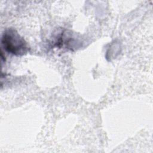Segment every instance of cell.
Listing matches in <instances>:
<instances>
[{"instance_id":"1","label":"cell","mask_w":153,"mask_h":153,"mask_svg":"<svg viewBox=\"0 0 153 153\" xmlns=\"http://www.w3.org/2000/svg\"><path fill=\"white\" fill-rule=\"evenodd\" d=\"M1 43L7 51L16 56H22L29 51L27 43L13 29L5 30L2 36Z\"/></svg>"}]
</instances>
